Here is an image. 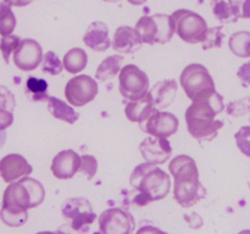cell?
<instances>
[{"mask_svg":"<svg viewBox=\"0 0 250 234\" xmlns=\"http://www.w3.org/2000/svg\"><path fill=\"white\" fill-rule=\"evenodd\" d=\"M45 190L39 180L23 177L7 185L1 205V219L9 227H21L28 219V209L44 201Z\"/></svg>","mask_w":250,"mask_h":234,"instance_id":"cell-1","label":"cell"},{"mask_svg":"<svg viewBox=\"0 0 250 234\" xmlns=\"http://www.w3.org/2000/svg\"><path fill=\"white\" fill-rule=\"evenodd\" d=\"M175 178L173 197L182 207H190L207 196V189L199 179V171L194 158L178 155L168 165Z\"/></svg>","mask_w":250,"mask_h":234,"instance_id":"cell-2","label":"cell"},{"mask_svg":"<svg viewBox=\"0 0 250 234\" xmlns=\"http://www.w3.org/2000/svg\"><path fill=\"white\" fill-rule=\"evenodd\" d=\"M224 109V98L219 93L204 101L192 102L186 110V123L190 136L199 141H211L216 138L224 122L215 117Z\"/></svg>","mask_w":250,"mask_h":234,"instance_id":"cell-3","label":"cell"},{"mask_svg":"<svg viewBox=\"0 0 250 234\" xmlns=\"http://www.w3.org/2000/svg\"><path fill=\"white\" fill-rule=\"evenodd\" d=\"M129 184L138 192L134 204L146 206L164 199L170 193V176L154 163L144 162L137 166L129 177Z\"/></svg>","mask_w":250,"mask_h":234,"instance_id":"cell-4","label":"cell"},{"mask_svg":"<svg viewBox=\"0 0 250 234\" xmlns=\"http://www.w3.org/2000/svg\"><path fill=\"white\" fill-rule=\"evenodd\" d=\"M181 85L193 102L204 101L216 94L215 82L205 66L190 63L181 73Z\"/></svg>","mask_w":250,"mask_h":234,"instance_id":"cell-5","label":"cell"},{"mask_svg":"<svg viewBox=\"0 0 250 234\" xmlns=\"http://www.w3.org/2000/svg\"><path fill=\"white\" fill-rule=\"evenodd\" d=\"M171 16L175 22L176 33L183 41L189 44L203 43L209 28L200 15L192 10L180 9L176 10Z\"/></svg>","mask_w":250,"mask_h":234,"instance_id":"cell-6","label":"cell"},{"mask_svg":"<svg viewBox=\"0 0 250 234\" xmlns=\"http://www.w3.org/2000/svg\"><path fill=\"white\" fill-rule=\"evenodd\" d=\"M119 89L125 99L129 101L143 99L149 93V78L136 65H126L119 73Z\"/></svg>","mask_w":250,"mask_h":234,"instance_id":"cell-7","label":"cell"},{"mask_svg":"<svg viewBox=\"0 0 250 234\" xmlns=\"http://www.w3.org/2000/svg\"><path fill=\"white\" fill-rule=\"evenodd\" d=\"M63 217L71 222L72 228L81 232H87L90 224L95 221L97 214L93 211L89 200L85 197H71L62 204L61 209Z\"/></svg>","mask_w":250,"mask_h":234,"instance_id":"cell-8","label":"cell"},{"mask_svg":"<svg viewBox=\"0 0 250 234\" xmlns=\"http://www.w3.org/2000/svg\"><path fill=\"white\" fill-rule=\"evenodd\" d=\"M99 88L94 78L88 75H78L71 78L65 88V97L68 104L82 107L93 101L98 95Z\"/></svg>","mask_w":250,"mask_h":234,"instance_id":"cell-9","label":"cell"},{"mask_svg":"<svg viewBox=\"0 0 250 234\" xmlns=\"http://www.w3.org/2000/svg\"><path fill=\"white\" fill-rule=\"evenodd\" d=\"M98 222L102 234H132L136 226L133 216L120 207L105 210Z\"/></svg>","mask_w":250,"mask_h":234,"instance_id":"cell-10","label":"cell"},{"mask_svg":"<svg viewBox=\"0 0 250 234\" xmlns=\"http://www.w3.org/2000/svg\"><path fill=\"white\" fill-rule=\"evenodd\" d=\"M139 127L142 131L153 136L168 138L178 131V118L171 112L155 109L146 121L139 123Z\"/></svg>","mask_w":250,"mask_h":234,"instance_id":"cell-11","label":"cell"},{"mask_svg":"<svg viewBox=\"0 0 250 234\" xmlns=\"http://www.w3.org/2000/svg\"><path fill=\"white\" fill-rule=\"evenodd\" d=\"M43 49L41 44L31 38L22 39L21 44L14 53V62L21 71H33L43 60Z\"/></svg>","mask_w":250,"mask_h":234,"instance_id":"cell-12","label":"cell"},{"mask_svg":"<svg viewBox=\"0 0 250 234\" xmlns=\"http://www.w3.org/2000/svg\"><path fill=\"white\" fill-rule=\"evenodd\" d=\"M139 150L146 162L154 165H163L172 155L170 141L163 136H146L139 145Z\"/></svg>","mask_w":250,"mask_h":234,"instance_id":"cell-13","label":"cell"},{"mask_svg":"<svg viewBox=\"0 0 250 234\" xmlns=\"http://www.w3.org/2000/svg\"><path fill=\"white\" fill-rule=\"evenodd\" d=\"M82 157L75 150H62L53 158L50 170L59 179H70L81 170Z\"/></svg>","mask_w":250,"mask_h":234,"instance_id":"cell-14","label":"cell"},{"mask_svg":"<svg viewBox=\"0 0 250 234\" xmlns=\"http://www.w3.org/2000/svg\"><path fill=\"white\" fill-rule=\"evenodd\" d=\"M33 168L28 161L20 154H9L0 161V173L4 182L14 183L20 178L28 177Z\"/></svg>","mask_w":250,"mask_h":234,"instance_id":"cell-15","label":"cell"},{"mask_svg":"<svg viewBox=\"0 0 250 234\" xmlns=\"http://www.w3.org/2000/svg\"><path fill=\"white\" fill-rule=\"evenodd\" d=\"M143 45V39L137 28L121 26L116 29L112 38V49L121 54H133Z\"/></svg>","mask_w":250,"mask_h":234,"instance_id":"cell-16","label":"cell"},{"mask_svg":"<svg viewBox=\"0 0 250 234\" xmlns=\"http://www.w3.org/2000/svg\"><path fill=\"white\" fill-rule=\"evenodd\" d=\"M83 41L94 51H105L112 45L109 37V27L102 21H95L89 24L85 31Z\"/></svg>","mask_w":250,"mask_h":234,"instance_id":"cell-17","label":"cell"},{"mask_svg":"<svg viewBox=\"0 0 250 234\" xmlns=\"http://www.w3.org/2000/svg\"><path fill=\"white\" fill-rule=\"evenodd\" d=\"M178 85L175 79H164L156 83L150 90L151 99H153L154 106L158 110H163L168 107L173 102L177 93Z\"/></svg>","mask_w":250,"mask_h":234,"instance_id":"cell-18","label":"cell"},{"mask_svg":"<svg viewBox=\"0 0 250 234\" xmlns=\"http://www.w3.org/2000/svg\"><path fill=\"white\" fill-rule=\"evenodd\" d=\"M155 109L156 107L154 106L153 99H151L150 94L148 93V95L144 97L143 99L129 101L125 107V114H126V117L131 122L141 123V122L146 121Z\"/></svg>","mask_w":250,"mask_h":234,"instance_id":"cell-19","label":"cell"},{"mask_svg":"<svg viewBox=\"0 0 250 234\" xmlns=\"http://www.w3.org/2000/svg\"><path fill=\"white\" fill-rule=\"evenodd\" d=\"M48 110L53 117L61 119L63 122H67L68 124H73L78 118L80 114L75 111L73 107H71L67 102L63 100L58 99L55 97H50L48 100Z\"/></svg>","mask_w":250,"mask_h":234,"instance_id":"cell-20","label":"cell"},{"mask_svg":"<svg viewBox=\"0 0 250 234\" xmlns=\"http://www.w3.org/2000/svg\"><path fill=\"white\" fill-rule=\"evenodd\" d=\"M137 31L141 34L143 43L146 44H159V38H160V27H159L158 21L154 19V16H142L136 24Z\"/></svg>","mask_w":250,"mask_h":234,"instance_id":"cell-21","label":"cell"},{"mask_svg":"<svg viewBox=\"0 0 250 234\" xmlns=\"http://www.w3.org/2000/svg\"><path fill=\"white\" fill-rule=\"evenodd\" d=\"M122 62L124 58L121 55H111L107 56L106 58L103 60V62L98 66V70L95 72V78L104 82L106 79L116 77L117 73L121 72Z\"/></svg>","mask_w":250,"mask_h":234,"instance_id":"cell-22","label":"cell"},{"mask_svg":"<svg viewBox=\"0 0 250 234\" xmlns=\"http://www.w3.org/2000/svg\"><path fill=\"white\" fill-rule=\"evenodd\" d=\"M62 62L63 67L68 73L76 75L85 68L88 63V55L83 49L73 48L65 54Z\"/></svg>","mask_w":250,"mask_h":234,"instance_id":"cell-23","label":"cell"},{"mask_svg":"<svg viewBox=\"0 0 250 234\" xmlns=\"http://www.w3.org/2000/svg\"><path fill=\"white\" fill-rule=\"evenodd\" d=\"M48 82L45 79L31 76L26 82V94L32 101L48 102L49 98H50L48 95Z\"/></svg>","mask_w":250,"mask_h":234,"instance_id":"cell-24","label":"cell"},{"mask_svg":"<svg viewBox=\"0 0 250 234\" xmlns=\"http://www.w3.org/2000/svg\"><path fill=\"white\" fill-rule=\"evenodd\" d=\"M229 49L238 58H250V33L246 31L236 32L229 37Z\"/></svg>","mask_w":250,"mask_h":234,"instance_id":"cell-25","label":"cell"},{"mask_svg":"<svg viewBox=\"0 0 250 234\" xmlns=\"http://www.w3.org/2000/svg\"><path fill=\"white\" fill-rule=\"evenodd\" d=\"M15 106V99L12 93H10L6 89V87L2 85L1 87V98H0V123H1V128L5 129L9 127L14 121L12 117V111H14Z\"/></svg>","mask_w":250,"mask_h":234,"instance_id":"cell-26","label":"cell"},{"mask_svg":"<svg viewBox=\"0 0 250 234\" xmlns=\"http://www.w3.org/2000/svg\"><path fill=\"white\" fill-rule=\"evenodd\" d=\"M16 27V17L12 12L11 6L5 1L0 5V33L2 37L10 36Z\"/></svg>","mask_w":250,"mask_h":234,"instance_id":"cell-27","label":"cell"},{"mask_svg":"<svg viewBox=\"0 0 250 234\" xmlns=\"http://www.w3.org/2000/svg\"><path fill=\"white\" fill-rule=\"evenodd\" d=\"M212 12L221 23H232V22L238 21L233 15L229 1H225V0H216L212 7Z\"/></svg>","mask_w":250,"mask_h":234,"instance_id":"cell-28","label":"cell"},{"mask_svg":"<svg viewBox=\"0 0 250 234\" xmlns=\"http://www.w3.org/2000/svg\"><path fill=\"white\" fill-rule=\"evenodd\" d=\"M63 62H61L59 56L54 51H48L43 58V72L51 76H58L62 72Z\"/></svg>","mask_w":250,"mask_h":234,"instance_id":"cell-29","label":"cell"},{"mask_svg":"<svg viewBox=\"0 0 250 234\" xmlns=\"http://www.w3.org/2000/svg\"><path fill=\"white\" fill-rule=\"evenodd\" d=\"M225 38V34L222 33V27H211L208 31L207 37L203 40V49L204 50H209L212 48H221L222 39Z\"/></svg>","mask_w":250,"mask_h":234,"instance_id":"cell-30","label":"cell"},{"mask_svg":"<svg viewBox=\"0 0 250 234\" xmlns=\"http://www.w3.org/2000/svg\"><path fill=\"white\" fill-rule=\"evenodd\" d=\"M22 40H20V38L14 34H10V36H5L1 38V43H0V49H1L2 58H4L5 62H9V58L12 53L17 50V48L20 46Z\"/></svg>","mask_w":250,"mask_h":234,"instance_id":"cell-31","label":"cell"},{"mask_svg":"<svg viewBox=\"0 0 250 234\" xmlns=\"http://www.w3.org/2000/svg\"><path fill=\"white\" fill-rule=\"evenodd\" d=\"M234 139L239 150L250 157V126L241 127V129L234 134Z\"/></svg>","mask_w":250,"mask_h":234,"instance_id":"cell-32","label":"cell"},{"mask_svg":"<svg viewBox=\"0 0 250 234\" xmlns=\"http://www.w3.org/2000/svg\"><path fill=\"white\" fill-rule=\"evenodd\" d=\"M237 20L250 19V0H227Z\"/></svg>","mask_w":250,"mask_h":234,"instance_id":"cell-33","label":"cell"},{"mask_svg":"<svg viewBox=\"0 0 250 234\" xmlns=\"http://www.w3.org/2000/svg\"><path fill=\"white\" fill-rule=\"evenodd\" d=\"M81 157H82V163H81L80 172L84 173L88 179H92L98 170L97 158L92 155H83Z\"/></svg>","mask_w":250,"mask_h":234,"instance_id":"cell-34","label":"cell"},{"mask_svg":"<svg viewBox=\"0 0 250 234\" xmlns=\"http://www.w3.org/2000/svg\"><path fill=\"white\" fill-rule=\"evenodd\" d=\"M237 76H238L242 84L246 85V87H250V61L243 63V65L239 67Z\"/></svg>","mask_w":250,"mask_h":234,"instance_id":"cell-35","label":"cell"},{"mask_svg":"<svg viewBox=\"0 0 250 234\" xmlns=\"http://www.w3.org/2000/svg\"><path fill=\"white\" fill-rule=\"evenodd\" d=\"M136 234H167L163 232L161 229L156 228L154 226H143L137 231Z\"/></svg>","mask_w":250,"mask_h":234,"instance_id":"cell-36","label":"cell"},{"mask_svg":"<svg viewBox=\"0 0 250 234\" xmlns=\"http://www.w3.org/2000/svg\"><path fill=\"white\" fill-rule=\"evenodd\" d=\"M56 233L58 234H83V232L72 228L71 224H62V226L58 229Z\"/></svg>","mask_w":250,"mask_h":234,"instance_id":"cell-37","label":"cell"},{"mask_svg":"<svg viewBox=\"0 0 250 234\" xmlns=\"http://www.w3.org/2000/svg\"><path fill=\"white\" fill-rule=\"evenodd\" d=\"M6 4H9L10 6H17V7H23L27 6V5L32 4L34 0H2Z\"/></svg>","mask_w":250,"mask_h":234,"instance_id":"cell-38","label":"cell"},{"mask_svg":"<svg viewBox=\"0 0 250 234\" xmlns=\"http://www.w3.org/2000/svg\"><path fill=\"white\" fill-rule=\"evenodd\" d=\"M128 2H131L132 5H143L144 2H146V0H127Z\"/></svg>","mask_w":250,"mask_h":234,"instance_id":"cell-39","label":"cell"},{"mask_svg":"<svg viewBox=\"0 0 250 234\" xmlns=\"http://www.w3.org/2000/svg\"><path fill=\"white\" fill-rule=\"evenodd\" d=\"M37 234H58V233H54V232H39Z\"/></svg>","mask_w":250,"mask_h":234,"instance_id":"cell-40","label":"cell"},{"mask_svg":"<svg viewBox=\"0 0 250 234\" xmlns=\"http://www.w3.org/2000/svg\"><path fill=\"white\" fill-rule=\"evenodd\" d=\"M238 234H250V229H246V231H242V232H239Z\"/></svg>","mask_w":250,"mask_h":234,"instance_id":"cell-41","label":"cell"},{"mask_svg":"<svg viewBox=\"0 0 250 234\" xmlns=\"http://www.w3.org/2000/svg\"><path fill=\"white\" fill-rule=\"evenodd\" d=\"M104 1H107V2H117V1H121V0H104Z\"/></svg>","mask_w":250,"mask_h":234,"instance_id":"cell-42","label":"cell"}]
</instances>
